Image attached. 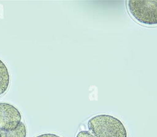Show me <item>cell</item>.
Instances as JSON below:
<instances>
[{
    "label": "cell",
    "instance_id": "3957f363",
    "mask_svg": "<svg viewBox=\"0 0 157 137\" xmlns=\"http://www.w3.org/2000/svg\"><path fill=\"white\" fill-rule=\"evenodd\" d=\"M22 115L18 108L8 103H0V130H15L21 122Z\"/></svg>",
    "mask_w": 157,
    "mask_h": 137
},
{
    "label": "cell",
    "instance_id": "52a82bcc",
    "mask_svg": "<svg viewBox=\"0 0 157 137\" xmlns=\"http://www.w3.org/2000/svg\"><path fill=\"white\" fill-rule=\"evenodd\" d=\"M36 137H61V136L54 133H44V134L38 135Z\"/></svg>",
    "mask_w": 157,
    "mask_h": 137
},
{
    "label": "cell",
    "instance_id": "5b68a950",
    "mask_svg": "<svg viewBox=\"0 0 157 137\" xmlns=\"http://www.w3.org/2000/svg\"><path fill=\"white\" fill-rule=\"evenodd\" d=\"M27 129L23 122H21L15 130L2 131V137H27Z\"/></svg>",
    "mask_w": 157,
    "mask_h": 137
},
{
    "label": "cell",
    "instance_id": "ba28073f",
    "mask_svg": "<svg viewBox=\"0 0 157 137\" xmlns=\"http://www.w3.org/2000/svg\"><path fill=\"white\" fill-rule=\"evenodd\" d=\"M0 137H2V130H0Z\"/></svg>",
    "mask_w": 157,
    "mask_h": 137
},
{
    "label": "cell",
    "instance_id": "6da1fadb",
    "mask_svg": "<svg viewBox=\"0 0 157 137\" xmlns=\"http://www.w3.org/2000/svg\"><path fill=\"white\" fill-rule=\"evenodd\" d=\"M89 131L96 137H128L126 128L118 118L110 115H98L87 123Z\"/></svg>",
    "mask_w": 157,
    "mask_h": 137
},
{
    "label": "cell",
    "instance_id": "7a4b0ae2",
    "mask_svg": "<svg viewBox=\"0 0 157 137\" xmlns=\"http://www.w3.org/2000/svg\"><path fill=\"white\" fill-rule=\"evenodd\" d=\"M127 5L131 16L138 23L157 25V0H129Z\"/></svg>",
    "mask_w": 157,
    "mask_h": 137
},
{
    "label": "cell",
    "instance_id": "8992f818",
    "mask_svg": "<svg viewBox=\"0 0 157 137\" xmlns=\"http://www.w3.org/2000/svg\"><path fill=\"white\" fill-rule=\"evenodd\" d=\"M75 137H96L93 135L89 131L82 130L78 132Z\"/></svg>",
    "mask_w": 157,
    "mask_h": 137
},
{
    "label": "cell",
    "instance_id": "277c9868",
    "mask_svg": "<svg viewBox=\"0 0 157 137\" xmlns=\"http://www.w3.org/2000/svg\"><path fill=\"white\" fill-rule=\"evenodd\" d=\"M10 84V74L5 63L0 59V96L5 94Z\"/></svg>",
    "mask_w": 157,
    "mask_h": 137
}]
</instances>
